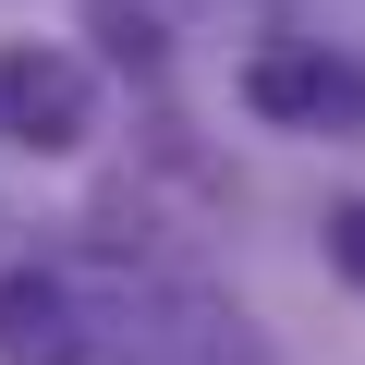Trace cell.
<instances>
[{"mask_svg": "<svg viewBox=\"0 0 365 365\" xmlns=\"http://www.w3.org/2000/svg\"><path fill=\"white\" fill-rule=\"evenodd\" d=\"M110 317L73 268H0V365H98Z\"/></svg>", "mask_w": 365, "mask_h": 365, "instance_id": "277c9868", "label": "cell"}, {"mask_svg": "<svg viewBox=\"0 0 365 365\" xmlns=\"http://www.w3.org/2000/svg\"><path fill=\"white\" fill-rule=\"evenodd\" d=\"M0 146L86 158L98 146V61L61 49V37H13V49H0Z\"/></svg>", "mask_w": 365, "mask_h": 365, "instance_id": "7a4b0ae2", "label": "cell"}, {"mask_svg": "<svg viewBox=\"0 0 365 365\" xmlns=\"http://www.w3.org/2000/svg\"><path fill=\"white\" fill-rule=\"evenodd\" d=\"M317 244H329V280H341V292H365V195H341V207L317 220Z\"/></svg>", "mask_w": 365, "mask_h": 365, "instance_id": "5b68a950", "label": "cell"}, {"mask_svg": "<svg viewBox=\"0 0 365 365\" xmlns=\"http://www.w3.org/2000/svg\"><path fill=\"white\" fill-rule=\"evenodd\" d=\"M244 110L268 134H365V61L329 37H280L244 61Z\"/></svg>", "mask_w": 365, "mask_h": 365, "instance_id": "3957f363", "label": "cell"}, {"mask_svg": "<svg viewBox=\"0 0 365 365\" xmlns=\"http://www.w3.org/2000/svg\"><path fill=\"white\" fill-rule=\"evenodd\" d=\"M98 365H268L256 317L207 280H170V268H134V280H98Z\"/></svg>", "mask_w": 365, "mask_h": 365, "instance_id": "6da1fadb", "label": "cell"}]
</instances>
